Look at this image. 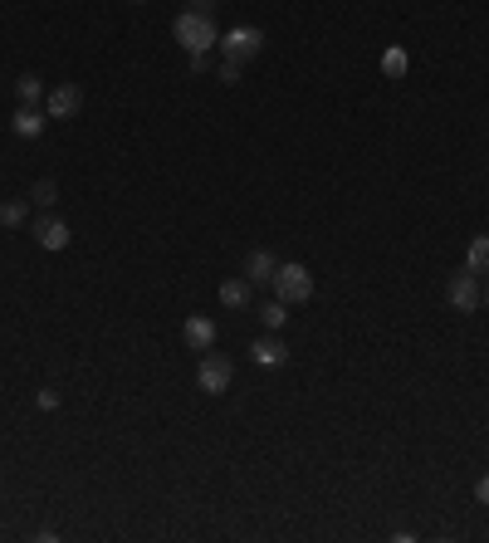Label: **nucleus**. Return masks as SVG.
I'll return each mask as SVG.
<instances>
[{"label": "nucleus", "instance_id": "9", "mask_svg": "<svg viewBox=\"0 0 489 543\" xmlns=\"http://www.w3.org/2000/svg\"><path fill=\"white\" fill-rule=\"evenodd\" d=\"M249 358H255L259 368H284V362H289V348H284V338L265 333V338H255V343H249Z\"/></svg>", "mask_w": 489, "mask_h": 543}, {"label": "nucleus", "instance_id": "1", "mask_svg": "<svg viewBox=\"0 0 489 543\" xmlns=\"http://www.w3.org/2000/svg\"><path fill=\"white\" fill-rule=\"evenodd\" d=\"M172 35H176V45H181L186 55H211V49L221 45V35H215V20L211 15H196V10L176 15Z\"/></svg>", "mask_w": 489, "mask_h": 543}, {"label": "nucleus", "instance_id": "16", "mask_svg": "<svg viewBox=\"0 0 489 543\" xmlns=\"http://www.w3.org/2000/svg\"><path fill=\"white\" fill-rule=\"evenodd\" d=\"M25 216H30V206H25V201H0V225H5V231L25 225Z\"/></svg>", "mask_w": 489, "mask_h": 543}, {"label": "nucleus", "instance_id": "12", "mask_svg": "<svg viewBox=\"0 0 489 543\" xmlns=\"http://www.w3.org/2000/svg\"><path fill=\"white\" fill-rule=\"evenodd\" d=\"M249 294H255V284H249L245 275H240V279H225V284H221V304H225V309H245Z\"/></svg>", "mask_w": 489, "mask_h": 543}, {"label": "nucleus", "instance_id": "8", "mask_svg": "<svg viewBox=\"0 0 489 543\" xmlns=\"http://www.w3.org/2000/svg\"><path fill=\"white\" fill-rule=\"evenodd\" d=\"M181 338H186V348H191V352H211V343H215V323L206 318V313H191V318L181 323Z\"/></svg>", "mask_w": 489, "mask_h": 543}, {"label": "nucleus", "instance_id": "24", "mask_svg": "<svg viewBox=\"0 0 489 543\" xmlns=\"http://www.w3.org/2000/svg\"><path fill=\"white\" fill-rule=\"evenodd\" d=\"M132 5H148V0H132Z\"/></svg>", "mask_w": 489, "mask_h": 543}, {"label": "nucleus", "instance_id": "14", "mask_svg": "<svg viewBox=\"0 0 489 543\" xmlns=\"http://www.w3.org/2000/svg\"><path fill=\"white\" fill-rule=\"evenodd\" d=\"M407 69H411V55L401 45H392L387 55H382V74L387 79H407Z\"/></svg>", "mask_w": 489, "mask_h": 543}, {"label": "nucleus", "instance_id": "21", "mask_svg": "<svg viewBox=\"0 0 489 543\" xmlns=\"http://www.w3.org/2000/svg\"><path fill=\"white\" fill-rule=\"evenodd\" d=\"M475 499H480V505H489V475L480 479V485H475Z\"/></svg>", "mask_w": 489, "mask_h": 543}, {"label": "nucleus", "instance_id": "10", "mask_svg": "<svg viewBox=\"0 0 489 543\" xmlns=\"http://www.w3.org/2000/svg\"><path fill=\"white\" fill-rule=\"evenodd\" d=\"M274 275H279V259L269 255V250H249L245 255V279L249 284H274Z\"/></svg>", "mask_w": 489, "mask_h": 543}, {"label": "nucleus", "instance_id": "15", "mask_svg": "<svg viewBox=\"0 0 489 543\" xmlns=\"http://www.w3.org/2000/svg\"><path fill=\"white\" fill-rule=\"evenodd\" d=\"M15 98L20 103H45V79L39 74H20L15 79Z\"/></svg>", "mask_w": 489, "mask_h": 543}, {"label": "nucleus", "instance_id": "2", "mask_svg": "<svg viewBox=\"0 0 489 543\" xmlns=\"http://www.w3.org/2000/svg\"><path fill=\"white\" fill-rule=\"evenodd\" d=\"M274 294L284 299V304H308V299H314V275H308V265L284 259L279 275H274Z\"/></svg>", "mask_w": 489, "mask_h": 543}, {"label": "nucleus", "instance_id": "19", "mask_svg": "<svg viewBox=\"0 0 489 543\" xmlns=\"http://www.w3.org/2000/svg\"><path fill=\"white\" fill-rule=\"evenodd\" d=\"M240 79H245L240 59H221V83H240Z\"/></svg>", "mask_w": 489, "mask_h": 543}, {"label": "nucleus", "instance_id": "18", "mask_svg": "<svg viewBox=\"0 0 489 543\" xmlns=\"http://www.w3.org/2000/svg\"><path fill=\"white\" fill-rule=\"evenodd\" d=\"M30 201L45 206V211H49V206L59 201V186H55V182H35V186H30Z\"/></svg>", "mask_w": 489, "mask_h": 543}, {"label": "nucleus", "instance_id": "6", "mask_svg": "<svg viewBox=\"0 0 489 543\" xmlns=\"http://www.w3.org/2000/svg\"><path fill=\"white\" fill-rule=\"evenodd\" d=\"M79 108H83V89H79V83H59V89L45 93V113H49L55 123L79 118Z\"/></svg>", "mask_w": 489, "mask_h": 543}, {"label": "nucleus", "instance_id": "4", "mask_svg": "<svg viewBox=\"0 0 489 543\" xmlns=\"http://www.w3.org/2000/svg\"><path fill=\"white\" fill-rule=\"evenodd\" d=\"M259 49H265V30L259 25H235L231 35H221V55L225 59H240L245 64V59H255Z\"/></svg>", "mask_w": 489, "mask_h": 543}, {"label": "nucleus", "instance_id": "17", "mask_svg": "<svg viewBox=\"0 0 489 543\" xmlns=\"http://www.w3.org/2000/svg\"><path fill=\"white\" fill-rule=\"evenodd\" d=\"M284 309H289L284 299H274V304H265V309H259V318H265V328H269V333H279V328L289 323V313H284Z\"/></svg>", "mask_w": 489, "mask_h": 543}, {"label": "nucleus", "instance_id": "5", "mask_svg": "<svg viewBox=\"0 0 489 543\" xmlns=\"http://www.w3.org/2000/svg\"><path fill=\"white\" fill-rule=\"evenodd\" d=\"M445 299H451V309L460 313H480V275H470V269H460V275H451V284H445Z\"/></svg>", "mask_w": 489, "mask_h": 543}, {"label": "nucleus", "instance_id": "20", "mask_svg": "<svg viewBox=\"0 0 489 543\" xmlns=\"http://www.w3.org/2000/svg\"><path fill=\"white\" fill-rule=\"evenodd\" d=\"M35 406H39V411H55V406H59V392H55V387H45V392L35 396Z\"/></svg>", "mask_w": 489, "mask_h": 543}, {"label": "nucleus", "instance_id": "13", "mask_svg": "<svg viewBox=\"0 0 489 543\" xmlns=\"http://www.w3.org/2000/svg\"><path fill=\"white\" fill-rule=\"evenodd\" d=\"M465 269H470V275H489V235L470 240V250H465Z\"/></svg>", "mask_w": 489, "mask_h": 543}, {"label": "nucleus", "instance_id": "3", "mask_svg": "<svg viewBox=\"0 0 489 543\" xmlns=\"http://www.w3.org/2000/svg\"><path fill=\"white\" fill-rule=\"evenodd\" d=\"M235 382V362L221 358V352H201V368H196V387L206 396H225Z\"/></svg>", "mask_w": 489, "mask_h": 543}, {"label": "nucleus", "instance_id": "22", "mask_svg": "<svg viewBox=\"0 0 489 543\" xmlns=\"http://www.w3.org/2000/svg\"><path fill=\"white\" fill-rule=\"evenodd\" d=\"M191 10H196V15H211V10H215V0H191Z\"/></svg>", "mask_w": 489, "mask_h": 543}, {"label": "nucleus", "instance_id": "23", "mask_svg": "<svg viewBox=\"0 0 489 543\" xmlns=\"http://www.w3.org/2000/svg\"><path fill=\"white\" fill-rule=\"evenodd\" d=\"M485 309H489V289H485Z\"/></svg>", "mask_w": 489, "mask_h": 543}, {"label": "nucleus", "instance_id": "11", "mask_svg": "<svg viewBox=\"0 0 489 543\" xmlns=\"http://www.w3.org/2000/svg\"><path fill=\"white\" fill-rule=\"evenodd\" d=\"M35 240H39V250H64L69 240H74V231H69L64 221H55V216H39V221H35Z\"/></svg>", "mask_w": 489, "mask_h": 543}, {"label": "nucleus", "instance_id": "7", "mask_svg": "<svg viewBox=\"0 0 489 543\" xmlns=\"http://www.w3.org/2000/svg\"><path fill=\"white\" fill-rule=\"evenodd\" d=\"M45 123H49L45 103H20V108H15V118H10V132L30 142V138H39V132H45Z\"/></svg>", "mask_w": 489, "mask_h": 543}]
</instances>
